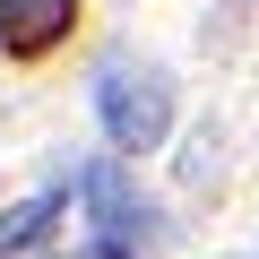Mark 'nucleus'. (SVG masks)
I'll return each mask as SVG.
<instances>
[{"mask_svg":"<svg viewBox=\"0 0 259 259\" xmlns=\"http://www.w3.org/2000/svg\"><path fill=\"white\" fill-rule=\"evenodd\" d=\"M95 112H104V139L130 147V156H147L164 130H173V95L156 69H130V61H104L95 69Z\"/></svg>","mask_w":259,"mask_h":259,"instance_id":"f257e3e1","label":"nucleus"},{"mask_svg":"<svg viewBox=\"0 0 259 259\" xmlns=\"http://www.w3.org/2000/svg\"><path fill=\"white\" fill-rule=\"evenodd\" d=\"M87 199H95V233H104L95 259H130V242H139V207L121 199V173L95 164V173H87Z\"/></svg>","mask_w":259,"mask_h":259,"instance_id":"f03ea898","label":"nucleus"},{"mask_svg":"<svg viewBox=\"0 0 259 259\" xmlns=\"http://www.w3.org/2000/svg\"><path fill=\"white\" fill-rule=\"evenodd\" d=\"M61 26H69V0H0V44H18V52L52 44Z\"/></svg>","mask_w":259,"mask_h":259,"instance_id":"7ed1b4c3","label":"nucleus"},{"mask_svg":"<svg viewBox=\"0 0 259 259\" xmlns=\"http://www.w3.org/2000/svg\"><path fill=\"white\" fill-rule=\"evenodd\" d=\"M52 207H61V199H26V207H9V216H0V250H26V242H44Z\"/></svg>","mask_w":259,"mask_h":259,"instance_id":"20e7f679","label":"nucleus"}]
</instances>
